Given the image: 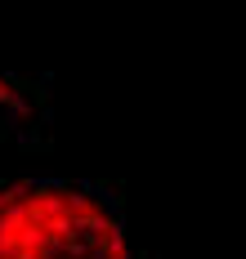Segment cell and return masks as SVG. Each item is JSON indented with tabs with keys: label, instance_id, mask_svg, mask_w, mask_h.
<instances>
[{
	"label": "cell",
	"instance_id": "obj_1",
	"mask_svg": "<svg viewBox=\"0 0 246 259\" xmlns=\"http://www.w3.org/2000/svg\"><path fill=\"white\" fill-rule=\"evenodd\" d=\"M0 259H130L108 192L72 179H14L0 188Z\"/></svg>",
	"mask_w": 246,
	"mask_h": 259
}]
</instances>
